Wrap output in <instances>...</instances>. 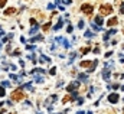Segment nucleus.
<instances>
[{"mask_svg": "<svg viewBox=\"0 0 124 114\" xmlns=\"http://www.w3.org/2000/svg\"><path fill=\"white\" fill-rule=\"evenodd\" d=\"M25 97V94H23V88H17L15 92H12V95H10V98L13 100V101H20L22 98Z\"/></svg>", "mask_w": 124, "mask_h": 114, "instance_id": "f257e3e1", "label": "nucleus"}, {"mask_svg": "<svg viewBox=\"0 0 124 114\" xmlns=\"http://www.w3.org/2000/svg\"><path fill=\"white\" fill-rule=\"evenodd\" d=\"M100 12H101V16L110 15V13H113V6H111V4H102V6L100 7Z\"/></svg>", "mask_w": 124, "mask_h": 114, "instance_id": "f03ea898", "label": "nucleus"}, {"mask_svg": "<svg viewBox=\"0 0 124 114\" xmlns=\"http://www.w3.org/2000/svg\"><path fill=\"white\" fill-rule=\"evenodd\" d=\"M81 10H82L84 13H87V15H91V13H93V6H91V4H82V6H81Z\"/></svg>", "mask_w": 124, "mask_h": 114, "instance_id": "7ed1b4c3", "label": "nucleus"}, {"mask_svg": "<svg viewBox=\"0 0 124 114\" xmlns=\"http://www.w3.org/2000/svg\"><path fill=\"white\" fill-rule=\"evenodd\" d=\"M118 98H120V97H118V94H117V92H114V94H110V95H108V101H110L111 104H116V103L118 101Z\"/></svg>", "mask_w": 124, "mask_h": 114, "instance_id": "20e7f679", "label": "nucleus"}, {"mask_svg": "<svg viewBox=\"0 0 124 114\" xmlns=\"http://www.w3.org/2000/svg\"><path fill=\"white\" fill-rule=\"evenodd\" d=\"M78 87H79V81H75V82H72V84H69V85H68V91H69V92H72V91H74V90H77Z\"/></svg>", "mask_w": 124, "mask_h": 114, "instance_id": "39448f33", "label": "nucleus"}, {"mask_svg": "<svg viewBox=\"0 0 124 114\" xmlns=\"http://www.w3.org/2000/svg\"><path fill=\"white\" fill-rule=\"evenodd\" d=\"M15 13H16V9H15V7H9V9L4 10V15H7V16H9V15H15Z\"/></svg>", "mask_w": 124, "mask_h": 114, "instance_id": "423d86ee", "label": "nucleus"}, {"mask_svg": "<svg viewBox=\"0 0 124 114\" xmlns=\"http://www.w3.org/2000/svg\"><path fill=\"white\" fill-rule=\"evenodd\" d=\"M55 100H56V95H51V97L46 100V106L51 108V103H52V101H55Z\"/></svg>", "mask_w": 124, "mask_h": 114, "instance_id": "0eeeda50", "label": "nucleus"}, {"mask_svg": "<svg viewBox=\"0 0 124 114\" xmlns=\"http://www.w3.org/2000/svg\"><path fill=\"white\" fill-rule=\"evenodd\" d=\"M107 25H108V26H116V25H117V17H111Z\"/></svg>", "mask_w": 124, "mask_h": 114, "instance_id": "6e6552de", "label": "nucleus"}, {"mask_svg": "<svg viewBox=\"0 0 124 114\" xmlns=\"http://www.w3.org/2000/svg\"><path fill=\"white\" fill-rule=\"evenodd\" d=\"M79 65H81L82 68H87V66H90V68H91V66H93V64H91L90 61H82V62L79 64Z\"/></svg>", "mask_w": 124, "mask_h": 114, "instance_id": "1a4fd4ad", "label": "nucleus"}, {"mask_svg": "<svg viewBox=\"0 0 124 114\" xmlns=\"http://www.w3.org/2000/svg\"><path fill=\"white\" fill-rule=\"evenodd\" d=\"M102 78H104V80H108V78H110V69H104V72H102Z\"/></svg>", "mask_w": 124, "mask_h": 114, "instance_id": "9d476101", "label": "nucleus"}, {"mask_svg": "<svg viewBox=\"0 0 124 114\" xmlns=\"http://www.w3.org/2000/svg\"><path fill=\"white\" fill-rule=\"evenodd\" d=\"M95 23H97L98 26H101V25H102V16H97V17H95Z\"/></svg>", "mask_w": 124, "mask_h": 114, "instance_id": "9b49d317", "label": "nucleus"}, {"mask_svg": "<svg viewBox=\"0 0 124 114\" xmlns=\"http://www.w3.org/2000/svg\"><path fill=\"white\" fill-rule=\"evenodd\" d=\"M4 94H6V92H4V88L0 87V97H4Z\"/></svg>", "mask_w": 124, "mask_h": 114, "instance_id": "f8f14e48", "label": "nucleus"}, {"mask_svg": "<svg viewBox=\"0 0 124 114\" xmlns=\"http://www.w3.org/2000/svg\"><path fill=\"white\" fill-rule=\"evenodd\" d=\"M85 36H87V38H91V36H93V33H91L90 30H87V32H85Z\"/></svg>", "mask_w": 124, "mask_h": 114, "instance_id": "ddd939ff", "label": "nucleus"}, {"mask_svg": "<svg viewBox=\"0 0 124 114\" xmlns=\"http://www.w3.org/2000/svg\"><path fill=\"white\" fill-rule=\"evenodd\" d=\"M78 28H79V29L84 28V22H82V20H79V23H78Z\"/></svg>", "mask_w": 124, "mask_h": 114, "instance_id": "4468645a", "label": "nucleus"}, {"mask_svg": "<svg viewBox=\"0 0 124 114\" xmlns=\"http://www.w3.org/2000/svg\"><path fill=\"white\" fill-rule=\"evenodd\" d=\"M61 28H62V20L58 23V25H56V26H55V30H56V29H61Z\"/></svg>", "mask_w": 124, "mask_h": 114, "instance_id": "2eb2a0df", "label": "nucleus"}, {"mask_svg": "<svg viewBox=\"0 0 124 114\" xmlns=\"http://www.w3.org/2000/svg\"><path fill=\"white\" fill-rule=\"evenodd\" d=\"M79 80H87V75H85V74H81V75H79Z\"/></svg>", "mask_w": 124, "mask_h": 114, "instance_id": "dca6fc26", "label": "nucleus"}, {"mask_svg": "<svg viewBox=\"0 0 124 114\" xmlns=\"http://www.w3.org/2000/svg\"><path fill=\"white\" fill-rule=\"evenodd\" d=\"M6 1H7V0H0V7H3V6L6 4Z\"/></svg>", "mask_w": 124, "mask_h": 114, "instance_id": "f3484780", "label": "nucleus"}, {"mask_svg": "<svg viewBox=\"0 0 124 114\" xmlns=\"http://www.w3.org/2000/svg\"><path fill=\"white\" fill-rule=\"evenodd\" d=\"M120 13H124V3H121V6H120Z\"/></svg>", "mask_w": 124, "mask_h": 114, "instance_id": "a211bd4d", "label": "nucleus"}, {"mask_svg": "<svg viewBox=\"0 0 124 114\" xmlns=\"http://www.w3.org/2000/svg\"><path fill=\"white\" fill-rule=\"evenodd\" d=\"M49 26H51L49 23H46V25H43V30H48V29H49Z\"/></svg>", "mask_w": 124, "mask_h": 114, "instance_id": "6ab92c4d", "label": "nucleus"}, {"mask_svg": "<svg viewBox=\"0 0 124 114\" xmlns=\"http://www.w3.org/2000/svg\"><path fill=\"white\" fill-rule=\"evenodd\" d=\"M87 52H90V48H84L82 49V54H87Z\"/></svg>", "mask_w": 124, "mask_h": 114, "instance_id": "aec40b11", "label": "nucleus"}, {"mask_svg": "<svg viewBox=\"0 0 124 114\" xmlns=\"http://www.w3.org/2000/svg\"><path fill=\"white\" fill-rule=\"evenodd\" d=\"M55 72H56V68H52V69H51V74L55 75Z\"/></svg>", "mask_w": 124, "mask_h": 114, "instance_id": "412c9836", "label": "nucleus"}, {"mask_svg": "<svg viewBox=\"0 0 124 114\" xmlns=\"http://www.w3.org/2000/svg\"><path fill=\"white\" fill-rule=\"evenodd\" d=\"M10 85V82H7V81H4V82H3V87H9Z\"/></svg>", "mask_w": 124, "mask_h": 114, "instance_id": "4be33fe9", "label": "nucleus"}, {"mask_svg": "<svg viewBox=\"0 0 124 114\" xmlns=\"http://www.w3.org/2000/svg\"><path fill=\"white\" fill-rule=\"evenodd\" d=\"M121 90H123V91H124V85H123V87H121Z\"/></svg>", "mask_w": 124, "mask_h": 114, "instance_id": "5701e85b", "label": "nucleus"}, {"mask_svg": "<svg viewBox=\"0 0 124 114\" xmlns=\"http://www.w3.org/2000/svg\"><path fill=\"white\" fill-rule=\"evenodd\" d=\"M1 104H4V103H0V107H1Z\"/></svg>", "mask_w": 124, "mask_h": 114, "instance_id": "b1692460", "label": "nucleus"}]
</instances>
